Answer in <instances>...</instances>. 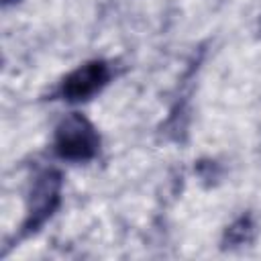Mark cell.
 I'll return each instance as SVG.
<instances>
[{"instance_id":"6da1fadb","label":"cell","mask_w":261,"mask_h":261,"mask_svg":"<svg viewBox=\"0 0 261 261\" xmlns=\"http://www.w3.org/2000/svg\"><path fill=\"white\" fill-rule=\"evenodd\" d=\"M53 149L59 159L84 163L98 155L100 151V135L96 126L80 112H71L59 120L55 126Z\"/></svg>"},{"instance_id":"7a4b0ae2","label":"cell","mask_w":261,"mask_h":261,"mask_svg":"<svg viewBox=\"0 0 261 261\" xmlns=\"http://www.w3.org/2000/svg\"><path fill=\"white\" fill-rule=\"evenodd\" d=\"M61 188H63V175L59 169L47 167L33 177L27 196V214L20 226L22 237L41 230V226L55 214V210L61 204Z\"/></svg>"},{"instance_id":"3957f363","label":"cell","mask_w":261,"mask_h":261,"mask_svg":"<svg viewBox=\"0 0 261 261\" xmlns=\"http://www.w3.org/2000/svg\"><path fill=\"white\" fill-rule=\"evenodd\" d=\"M110 77L112 71L104 59L86 61L63 77L59 86V96L67 102H86L92 96L100 94L108 86Z\"/></svg>"},{"instance_id":"277c9868","label":"cell","mask_w":261,"mask_h":261,"mask_svg":"<svg viewBox=\"0 0 261 261\" xmlns=\"http://www.w3.org/2000/svg\"><path fill=\"white\" fill-rule=\"evenodd\" d=\"M253 232H255V224H253L251 216H241L239 220H234V222L226 228V232H224V245H228V247H239V245L251 243Z\"/></svg>"},{"instance_id":"5b68a950","label":"cell","mask_w":261,"mask_h":261,"mask_svg":"<svg viewBox=\"0 0 261 261\" xmlns=\"http://www.w3.org/2000/svg\"><path fill=\"white\" fill-rule=\"evenodd\" d=\"M4 4H10V2H18V0H2Z\"/></svg>"}]
</instances>
